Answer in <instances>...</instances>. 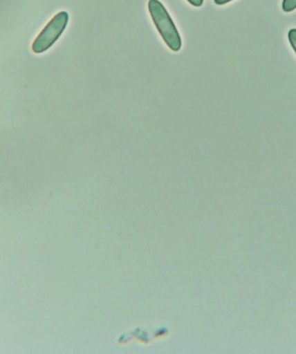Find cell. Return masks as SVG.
I'll use <instances>...</instances> for the list:
<instances>
[{
    "label": "cell",
    "mask_w": 296,
    "mask_h": 354,
    "mask_svg": "<svg viewBox=\"0 0 296 354\" xmlns=\"http://www.w3.org/2000/svg\"><path fill=\"white\" fill-rule=\"evenodd\" d=\"M148 11L150 12L154 26L163 37L164 42L169 49L178 53L182 46V40L177 27L172 19L169 12L160 0H149Z\"/></svg>",
    "instance_id": "obj_1"
},
{
    "label": "cell",
    "mask_w": 296,
    "mask_h": 354,
    "mask_svg": "<svg viewBox=\"0 0 296 354\" xmlns=\"http://www.w3.org/2000/svg\"><path fill=\"white\" fill-rule=\"evenodd\" d=\"M68 12L57 13L54 18L47 24L42 32L39 33L33 44V53L37 54L46 53L54 44L57 42L62 34L64 33L68 23Z\"/></svg>",
    "instance_id": "obj_2"
},
{
    "label": "cell",
    "mask_w": 296,
    "mask_h": 354,
    "mask_svg": "<svg viewBox=\"0 0 296 354\" xmlns=\"http://www.w3.org/2000/svg\"><path fill=\"white\" fill-rule=\"evenodd\" d=\"M296 9V0H284L282 1V10L285 12H291Z\"/></svg>",
    "instance_id": "obj_3"
},
{
    "label": "cell",
    "mask_w": 296,
    "mask_h": 354,
    "mask_svg": "<svg viewBox=\"0 0 296 354\" xmlns=\"http://www.w3.org/2000/svg\"><path fill=\"white\" fill-rule=\"evenodd\" d=\"M288 40L290 43L293 49H294L296 53V29H291L288 32Z\"/></svg>",
    "instance_id": "obj_4"
},
{
    "label": "cell",
    "mask_w": 296,
    "mask_h": 354,
    "mask_svg": "<svg viewBox=\"0 0 296 354\" xmlns=\"http://www.w3.org/2000/svg\"><path fill=\"white\" fill-rule=\"evenodd\" d=\"M187 1L195 8H201L204 4V0H187Z\"/></svg>",
    "instance_id": "obj_5"
},
{
    "label": "cell",
    "mask_w": 296,
    "mask_h": 354,
    "mask_svg": "<svg viewBox=\"0 0 296 354\" xmlns=\"http://www.w3.org/2000/svg\"><path fill=\"white\" fill-rule=\"evenodd\" d=\"M232 0H214L215 4L218 6H223L228 4V3L232 2Z\"/></svg>",
    "instance_id": "obj_6"
}]
</instances>
